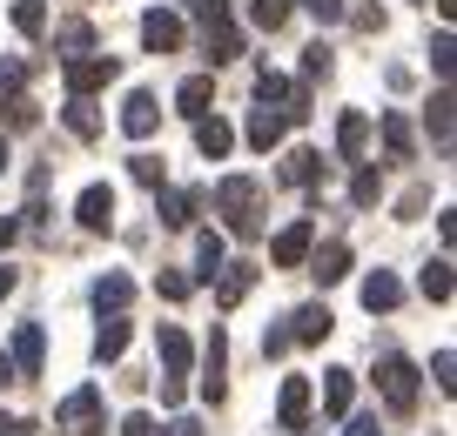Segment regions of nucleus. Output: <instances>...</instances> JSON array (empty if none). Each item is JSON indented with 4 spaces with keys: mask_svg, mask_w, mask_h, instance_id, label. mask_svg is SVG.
I'll list each match as a JSON object with an SVG mask.
<instances>
[{
    "mask_svg": "<svg viewBox=\"0 0 457 436\" xmlns=\"http://www.w3.org/2000/svg\"><path fill=\"white\" fill-rule=\"evenodd\" d=\"M215 215H222L236 235H256L262 228V182L256 175H222V182H215Z\"/></svg>",
    "mask_w": 457,
    "mask_h": 436,
    "instance_id": "f257e3e1",
    "label": "nucleus"
},
{
    "mask_svg": "<svg viewBox=\"0 0 457 436\" xmlns=\"http://www.w3.org/2000/svg\"><path fill=\"white\" fill-rule=\"evenodd\" d=\"M377 390H384V403L397 409V416H411L417 409V363L411 356H384V363H377Z\"/></svg>",
    "mask_w": 457,
    "mask_h": 436,
    "instance_id": "f03ea898",
    "label": "nucleus"
},
{
    "mask_svg": "<svg viewBox=\"0 0 457 436\" xmlns=\"http://www.w3.org/2000/svg\"><path fill=\"white\" fill-rule=\"evenodd\" d=\"M256 101H262V108H276L283 121H303V114H310V95H303V81H289V74H270V68L256 74Z\"/></svg>",
    "mask_w": 457,
    "mask_h": 436,
    "instance_id": "7ed1b4c3",
    "label": "nucleus"
},
{
    "mask_svg": "<svg viewBox=\"0 0 457 436\" xmlns=\"http://www.w3.org/2000/svg\"><path fill=\"white\" fill-rule=\"evenodd\" d=\"M114 74H121V61H114V54H74L68 61V95H101Z\"/></svg>",
    "mask_w": 457,
    "mask_h": 436,
    "instance_id": "20e7f679",
    "label": "nucleus"
},
{
    "mask_svg": "<svg viewBox=\"0 0 457 436\" xmlns=\"http://www.w3.org/2000/svg\"><path fill=\"white\" fill-rule=\"evenodd\" d=\"M316 249V222L310 215H296L289 228H276V242H270V262L276 268H303V255Z\"/></svg>",
    "mask_w": 457,
    "mask_h": 436,
    "instance_id": "39448f33",
    "label": "nucleus"
},
{
    "mask_svg": "<svg viewBox=\"0 0 457 436\" xmlns=\"http://www.w3.org/2000/svg\"><path fill=\"white\" fill-rule=\"evenodd\" d=\"M74 222H81L87 235H108V228H114V188L108 182H87L81 202H74Z\"/></svg>",
    "mask_w": 457,
    "mask_h": 436,
    "instance_id": "423d86ee",
    "label": "nucleus"
},
{
    "mask_svg": "<svg viewBox=\"0 0 457 436\" xmlns=\"http://www.w3.org/2000/svg\"><path fill=\"white\" fill-rule=\"evenodd\" d=\"M142 47L148 54H175V47H182V14H175V7H148L142 14Z\"/></svg>",
    "mask_w": 457,
    "mask_h": 436,
    "instance_id": "0eeeda50",
    "label": "nucleus"
},
{
    "mask_svg": "<svg viewBox=\"0 0 457 436\" xmlns=\"http://www.w3.org/2000/svg\"><path fill=\"white\" fill-rule=\"evenodd\" d=\"M209 289H215V309H243L249 289H256V268H249V262H222Z\"/></svg>",
    "mask_w": 457,
    "mask_h": 436,
    "instance_id": "6e6552de",
    "label": "nucleus"
},
{
    "mask_svg": "<svg viewBox=\"0 0 457 436\" xmlns=\"http://www.w3.org/2000/svg\"><path fill=\"white\" fill-rule=\"evenodd\" d=\"M155 128H162V101L148 95V87H135V95L121 101V135H129V141H148Z\"/></svg>",
    "mask_w": 457,
    "mask_h": 436,
    "instance_id": "1a4fd4ad",
    "label": "nucleus"
},
{
    "mask_svg": "<svg viewBox=\"0 0 457 436\" xmlns=\"http://www.w3.org/2000/svg\"><path fill=\"white\" fill-rule=\"evenodd\" d=\"M95 416H101V390H95V383L68 390V396H61V409H54V423H61V430H87Z\"/></svg>",
    "mask_w": 457,
    "mask_h": 436,
    "instance_id": "9d476101",
    "label": "nucleus"
},
{
    "mask_svg": "<svg viewBox=\"0 0 457 436\" xmlns=\"http://www.w3.org/2000/svg\"><path fill=\"white\" fill-rule=\"evenodd\" d=\"M276 423H283V430H303V423H310V383L303 376H283V390H276Z\"/></svg>",
    "mask_w": 457,
    "mask_h": 436,
    "instance_id": "9b49d317",
    "label": "nucleus"
},
{
    "mask_svg": "<svg viewBox=\"0 0 457 436\" xmlns=\"http://www.w3.org/2000/svg\"><path fill=\"white\" fill-rule=\"evenodd\" d=\"M41 356H47V342H41V323H21V336H14V383H28V376H41Z\"/></svg>",
    "mask_w": 457,
    "mask_h": 436,
    "instance_id": "f8f14e48",
    "label": "nucleus"
},
{
    "mask_svg": "<svg viewBox=\"0 0 457 436\" xmlns=\"http://www.w3.org/2000/svg\"><path fill=\"white\" fill-rule=\"evenodd\" d=\"M303 262H310V276L329 289V282H343V276H350V242H323V249H310Z\"/></svg>",
    "mask_w": 457,
    "mask_h": 436,
    "instance_id": "ddd939ff",
    "label": "nucleus"
},
{
    "mask_svg": "<svg viewBox=\"0 0 457 436\" xmlns=\"http://www.w3.org/2000/svg\"><path fill=\"white\" fill-rule=\"evenodd\" d=\"M195 209H202V195H188V188H155L162 228H188V222H195Z\"/></svg>",
    "mask_w": 457,
    "mask_h": 436,
    "instance_id": "4468645a",
    "label": "nucleus"
},
{
    "mask_svg": "<svg viewBox=\"0 0 457 436\" xmlns=\"http://www.w3.org/2000/svg\"><path fill=\"white\" fill-rule=\"evenodd\" d=\"M363 148H370V114H363V108H343V121H337V155L357 161Z\"/></svg>",
    "mask_w": 457,
    "mask_h": 436,
    "instance_id": "2eb2a0df",
    "label": "nucleus"
},
{
    "mask_svg": "<svg viewBox=\"0 0 457 436\" xmlns=\"http://www.w3.org/2000/svg\"><path fill=\"white\" fill-rule=\"evenodd\" d=\"M195 148H202L209 161H222L228 148H236V128H228L222 114H195Z\"/></svg>",
    "mask_w": 457,
    "mask_h": 436,
    "instance_id": "dca6fc26",
    "label": "nucleus"
},
{
    "mask_svg": "<svg viewBox=\"0 0 457 436\" xmlns=\"http://www.w3.org/2000/svg\"><path fill=\"white\" fill-rule=\"evenodd\" d=\"M397 302H403V282L390 276V268H377V276H363V309H370V316H390V309H397Z\"/></svg>",
    "mask_w": 457,
    "mask_h": 436,
    "instance_id": "f3484780",
    "label": "nucleus"
},
{
    "mask_svg": "<svg viewBox=\"0 0 457 436\" xmlns=\"http://www.w3.org/2000/svg\"><path fill=\"white\" fill-rule=\"evenodd\" d=\"M329 329H337V316H329L323 302H303V309L289 316V342H323Z\"/></svg>",
    "mask_w": 457,
    "mask_h": 436,
    "instance_id": "a211bd4d",
    "label": "nucleus"
},
{
    "mask_svg": "<svg viewBox=\"0 0 457 436\" xmlns=\"http://www.w3.org/2000/svg\"><path fill=\"white\" fill-rule=\"evenodd\" d=\"M155 350H162V369H169V376H188L195 350H188V336H182L175 323H162V329H155Z\"/></svg>",
    "mask_w": 457,
    "mask_h": 436,
    "instance_id": "6ab92c4d",
    "label": "nucleus"
},
{
    "mask_svg": "<svg viewBox=\"0 0 457 436\" xmlns=\"http://www.w3.org/2000/svg\"><path fill=\"white\" fill-rule=\"evenodd\" d=\"M175 108H182L188 121H195V114H209V108H215V74H188V81L175 87Z\"/></svg>",
    "mask_w": 457,
    "mask_h": 436,
    "instance_id": "aec40b11",
    "label": "nucleus"
},
{
    "mask_svg": "<svg viewBox=\"0 0 457 436\" xmlns=\"http://www.w3.org/2000/svg\"><path fill=\"white\" fill-rule=\"evenodd\" d=\"M121 350H129V316L114 309L108 323L95 329V363H121Z\"/></svg>",
    "mask_w": 457,
    "mask_h": 436,
    "instance_id": "412c9836",
    "label": "nucleus"
},
{
    "mask_svg": "<svg viewBox=\"0 0 457 436\" xmlns=\"http://www.w3.org/2000/svg\"><path fill=\"white\" fill-rule=\"evenodd\" d=\"M202 28H209V61H215V68H222V61H236V54H243V34H236V21H228V14L202 21Z\"/></svg>",
    "mask_w": 457,
    "mask_h": 436,
    "instance_id": "4be33fe9",
    "label": "nucleus"
},
{
    "mask_svg": "<svg viewBox=\"0 0 457 436\" xmlns=\"http://www.w3.org/2000/svg\"><path fill=\"white\" fill-rule=\"evenodd\" d=\"M283 182L316 188V182H323V155H316V148H289V155H283Z\"/></svg>",
    "mask_w": 457,
    "mask_h": 436,
    "instance_id": "5701e85b",
    "label": "nucleus"
},
{
    "mask_svg": "<svg viewBox=\"0 0 457 436\" xmlns=\"http://www.w3.org/2000/svg\"><path fill=\"white\" fill-rule=\"evenodd\" d=\"M222 262H228V242L215 235V228H202V235H195V282H215Z\"/></svg>",
    "mask_w": 457,
    "mask_h": 436,
    "instance_id": "b1692460",
    "label": "nucleus"
},
{
    "mask_svg": "<svg viewBox=\"0 0 457 436\" xmlns=\"http://www.w3.org/2000/svg\"><path fill=\"white\" fill-rule=\"evenodd\" d=\"M283 114H276V108H256V114H249V148H262V155H270V148H276V141H283Z\"/></svg>",
    "mask_w": 457,
    "mask_h": 436,
    "instance_id": "393cba45",
    "label": "nucleus"
},
{
    "mask_svg": "<svg viewBox=\"0 0 457 436\" xmlns=\"http://www.w3.org/2000/svg\"><path fill=\"white\" fill-rule=\"evenodd\" d=\"M7 21H14V34L41 41V34H47V0H14V7H7Z\"/></svg>",
    "mask_w": 457,
    "mask_h": 436,
    "instance_id": "a878e982",
    "label": "nucleus"
},
{
    "mask_svg": "<svg viewBox=\"0 0 457 436\" xmlns=\"http://www.w3.org/2000/svg\"><path fill=\"white\" fill-rule=\"evenodd\" d=\"M384 148H390V161H411L417 155V135H411V121H403L397 108L384 114Z\"/></svg>",
    "mask_w": 457,
    "mask_h": 436,
    "instance_id": "bb28decb",
    "label": "nucleus"
},
{
    "mask_svg": "<svg viewBox=\"0 0 457 436\" xmlns=\"http://www.w3.org/2000/svg\"><path fill=\"white\" fill-rule=\"evenodd\" d=\"M129 296H135V282H129V276H101V282H95V309H101V316L129 309Z\"/></svg>",
    "mask_w": 457,
    "mask_h": 436,
    "instance_id": "cd10ccee",
    "label": "nucleus"
},
{
    "mask_svg": "<svg viewBox=\"0 0 457 436\" xmlns=\"http://www.w3.org/2000/svg\"><path fill=\"white\" fill-rule=\"evenodd\" d=\"M350 396H357L350 369H329V376H323V409H329V416H350Z\"/></svg>",
    "mask_w": 457,
    "mask_h": 436,
    "instance_id": "c85d7f7f",
    "label": "nucleus"
},
{
    "mask_svg": "<svg viewBox=\"0 0 457 436\" xmlns=\"http://www.w3.org/2000/svg\"><path fill=\"white\" fill-rule=\"evenodd\" d=\"M417 289H424L430 302H451V255H437V262H424V276H417Z\"/></svg>",
    "mask_w": 457,
    "mask_h": 436,
    "instance_id": "c756f323",
    "label": "nucleus"
},
{
    "mask_svg": "<svg viewBox=\"0 0 457 436\" xmlns=\"http://www.w3.org/2000/svg\"><path fill=\"white\" fill-rule=\"evenodd\" d=\"M61 121H68V135H81V141H95V135H101V114L87 108V95H74V101H68V114H61Z\"/></svg>",
    "mask_w": 457,
    "mask_h": 436,
    "instance_id": "7c9ffc66",
    "label": "nucleus"
},
{
    "mask_svg": "<svg viewBox=\"0 0 457 436\" xmlns=\"http://www.w3.org/2000/svg\"><path fill=\"white\" fill-rule=\"evenodd\" d=\"M289 14H296V0H249V21H256L262 34H276Z\"/></svg>",
    "mask_w": 457,
    "mask_h": 436,
    "instance_id": "2f4dec72",
    "label": "nucleus"
},
{
    "mask_svg": "<svg viewBox=\"0 0 457 436\" xmlns=\"http://www.w3.org/2000/svg\"><path fill=\"white\" fill-rule=\"evenodd\" d=\"M451 87H437V95H430V135H437V148H451Z\"/></svg>",
    "mask_w": 457,
    "mask_h": 436,
    "instance_id": "473e14b6",
    "label": "nucleus"
},
{
    "mask_svg": "<svg viewBox=\"0 0 457 436\" xmlns=\"http://www.w3.org/2000/svg\"><path fill=\"white\" fill-rule=\"evenodd\" d=\"M350 202H357V209H377V202H384V175H377V169H357V182H350Z\"/></svg>",
    "mask_w": 457,
    "mask_h": 436,
    "instance_id": "72a5a7b5",
    "label": "nucleus"
},
{
    "mask_svg": "<svg viewBox=\"0 0 457 436\" xmlns=\"http://www.w3.org/2000/svg\"><path fill=\"white\" fill-rule=\"evenodd\" d=\"M34 121H41V108H34L28 95H7V128H21V135H28Z\"/></svg>",
    "mask_w": 457,
    "mask_h": 436,
    "instance_id": "f704fd0d",
    "label": "nucleus"
},
{
    "mask_svg": "<svg viewBox=\"0 0 457 436\" xmlns=\"http://www.w3.org/2000/svg\"><path fill=\"white\" fill-rule=\"evenodd\" d=\"M296 7H303V14H316L323 28H337V21L350 14V0H296Z\"/></svg>",
    "mask_w": 457,
    "mask_h": 436,
    "instance_id": "c9c22d12",
    "label": "nucleus"
},
{
    "mask_svg": "<svg viewBox=\"0 0 457 436\" xmlns=\"http://www.w3.org/2000/svg\"><path fill=\"white\" fill-rule=\"evenodd\" d=\"M316 74H329V47H323V41L303 47V81H316Z\"/></svg>",
    "mask_w": 457,
    "mask_h": 436,
    "instance_id": "e433bc0d",
    "label": "nucleus"
},
{
    "mask_svg": "<svg viewBox=\"0 0 457 436\" xmlns=\"http://www.w3.org/2000/svg\"><path fill=\"white\" fill-rule=\"evenodd\" d=\"M129 169H135V182H142V188H162V161L155 155H135Z\"/></svg>",
    "mask_w": 457,
    "mask_h": 436,
    "instance_id": "4c0bfd02",
    "label": "nucleus"
},
{
    "mask_svg": "<svg viewBox=\"0 0 457 436\" xmlns=\"http://www.w3.org/2000/svg\"><path fill=\"white\" fill-rule=\"evenodd\" d=\"M430 369H437V390H457V376H451V369H457V356H451V350H437V356H430Z\"/></svg>",
    "mask_w": 457,
    "mask_h": 436,
    "instance_id": "58836bf2",
    "label": "nucleus"
},
{
    "mask_svg": "<svg viewBox=\"0 0 457 436\" xmlns=\"http://www.w3.org/2000/svg\"><path fill=\"white\" fill-rule=\"evenodd\" d=\"M121 436H162V423H155V416H148V409H135V416H129V423H121Z\"/></svg>",
    "mask_w": 457,
    "mask_h": 436,
    "instance_id": "ea45409f",
    "label": "nucleus"
},
{
    "mask_svg": "<svg viewBox=\"0 0 457 436\" xmlns=\"http://www.w3.org/2000/svg\"><path fill=\"white\" fill-rule=\"evenodd\" d=\"M21 81H28V68H21V61H0V95H21Z\"/></svg>",
    "mask_w": 457,
    "mask_h": 436,
    "instance_id": "a19ab883",
    "label": "nucleus"
},
{
    "mask_svg": "<svg viewBox=\"0 0 457 436\" xmlns=\"http://www.w3.org/2000/svg\"><path fill=\"white\" fill-rule=\"evenodd\" d=\"M155 289H162V302H182V296H188V289H195V282H188V276H162V282H155Z\"/></svg>",
    "mask_w": 457,
    "mask_h": 436,
    "instance_id": "79ce46f5",
    "label": "nucleus"
},
{
    "mask_svg": "<svg viewBox=\"0 0 457 436\" xmlns=\"http://www.w3.org/2000/svg\"><path fill=\"white\" fill-rule=\"evenodd\" d=\"M430 68L451 74V34H437V41H430Z\"/></svg>",
    "mask_w": 457,
    "mask_h": 436,
    "instance_id": "37998d69",
    "label": "nucleus"
},
{
    "mask_svg": "<svg viewBox=\"0 0 457 436\" xmlns=\"http://www.w3.org/2000/svg\"><path fill=\"white\" fill-rule=\"evenodd\" d=\"M87 41H95V34H87L81 21H68V28H61V47H87Z\"/></svg>",
    "mask_w": 457,
    "mask_h": 436,
    "instance_id": "c03bdc74",
    "label": "nucleus"
},
{
    "mask_svg": "<svg viewBox=\"0 0 457 436\" xmlns=\"http://www.w3.org/2000/svg\"><path fill=\"white\" fill-rule=\"evenodd\" d=\"M0 436H34V423L28 416H0Z\"/></svg>",
    "mask_w": 457,
    "mask_h": 436,
    "instance_id": "a18cd8bd",
    "label": "nucleus"
},
{
    "mask_svg": "<svg viewBox=\"0 0 457 436\" xmlns=\"http://www.w3.org/2000/svg\"><path fill=\"white\" fill-rule=\"evenodd\" d=\"M343 436H384V430H377V416H350V430H343Z\"/></svg>",
    "mask_w": 457,
    "mask_h": 436,
    "instance_id": "49530a36",
    "label": "nucleus"
},
{
    "mask_svg": "<svg viewBox=\"0 0 457 436\" xmlns=\"http://www.w3.org/2000/svg\"><path fill=\"white\" fill-rule=\"evenodd\" d=\"M14 235H21V222H7V215H0V249H7Z\"/></svg>",
    "mask_w": 457,
    "mask_h": 436,
    "instance_id": "de8ad7c7",
    "label": "nucleus"
},
{
    "mask_svg": "<svg viewBox=\"0 0 457 436\" xmlns=\"http://www.w3.org/2000/svg\"><path fill=\"white\" fill-rule=\"evenodd\" d=\"M14 296V268H0V302Z\"/></svg>",
    "mask_w": 457,
    "mask_h": 436,
    "instance_id": "09e8293b",
    "label": "nucleus"
},
{
    "mask_svg": "<svg viewBox=\"0 0 457 436\" xmlns=\"http://www.w3.org/2000/svg\"><path fill=\"white\" fill-rule=\"evenodd\" d=\"M0 169H7V148H0Z\"/></svg>",
    "mask_w": 457,
    "mask_h": 436,
    "instance_id": "8fccbe9b",
    "label": "nucleus"
}]
</instances>
